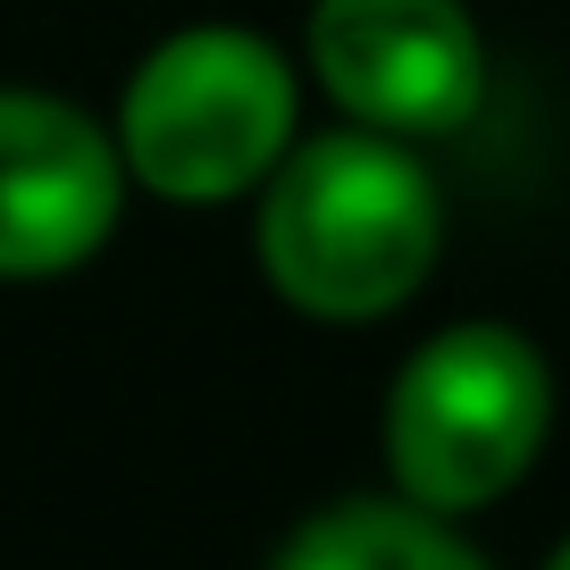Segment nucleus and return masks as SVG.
<instances>
[{
    "mask_svg": "<svg viewBox=\"0 0 570 570\" xmlns=\"http://www.w3.org/2000/svg\"><path fill=\"white\" fill-rule=\"evenodd\" d=\"M546 570H570V537H562V546H553V553H546Z\"/></svg>",
    "mask_w": 570,
    "mask_h": 570,
    "instance_id": "0eeeda50",
    "label": "nucleus"
},
{
    "mask_svg": "<svg viewBox=\"0 0 570 570\" xmlns=\"http://www.w3.org/2000/svg\"><path fill=\"white\" fill-rule=\"evenodd\" d=\"M320 92L377 135H462L487 101V42L462 0H311Z\"/></svg>",
    "mask_w": 570,
    "mask_h": 570,
    "instance_id": "20e7f679",
    "label": "nucleus"
},
{
    "mask_svg": "<svg viewBox=\"0 0 570 570\" xmlns=\"http://www.w3.org/2000/svg\"><path fill=\"white\" fill-rule=\"evenodd\" d=\"M126 151L68 92L0 85V285L68 277L118 235Z\"/></svg>",
    "mask_w": 570,
    "mask_h": 570,
    "instance_id": "39448f33",
    "label": "nucleus"
},
{
    "mask_svg": "<svg viewBox=\"0 0 570 570\" xmlns=\"http://www.w3.org/2000/svg\"><path fill=\"white\" fill-rule=\"evenodd\" d=\"M553 428V370L520 327L462 320L436 327L386 386V479L428 512H487L537 470Z\"/></svg>",
    "mask_w": 570,
    "mask_h": 570,
    "instance_id": "7ed1b4c3",
    "label": "nucleus"
},
{
    "mask_svg": "<svg viewBox=\"0 0 570 570\" xmlns=\"http://www.w3.org/2000/svg\"><path fill=\"white\" fill-rule=\"evenodd\" d=\"M294 109H303V85L268 35L177 26L126 76L118 101L126 177L160 202H185V210L244 202L294 151Z\"/></svg>",
    "mask_w": 570,
    "mask_h": 570,
    "instance_id": "f03ea898",
    "label": "nucleus"
},
{
    "mask_svg": "<svg viewBox=\"0 0 570 570\" xmlns=\"http://www.w3.org/2000/svg\"><path fill=\"white\" fill-rule=\"evenodd\" d=\"M268 570H495L445 512L411 495H344L311 512Z\"/></svg>",
    "mask_w": 570,
    "mask_h": 570,
    "instance_id": "423d86ee",
    "label": "nucleus"
},
{
    "mask_svg": "<svg viewBox=\"0 0 570 570\" xmlns=\"http://www.w3.org/2000/svg\"><path fill=\"white\" fill-rule=\"evenodd\" d=\"M261 277L327 327L403 311L445 252V194L403 135L336 126L294 142L261 185Z\"/></svg>",
    "mask_w": 570,
    "mask_h": 570,
    "instance_id": "f257e3e1",
    "label": "nucleus"
}]
</instances>
